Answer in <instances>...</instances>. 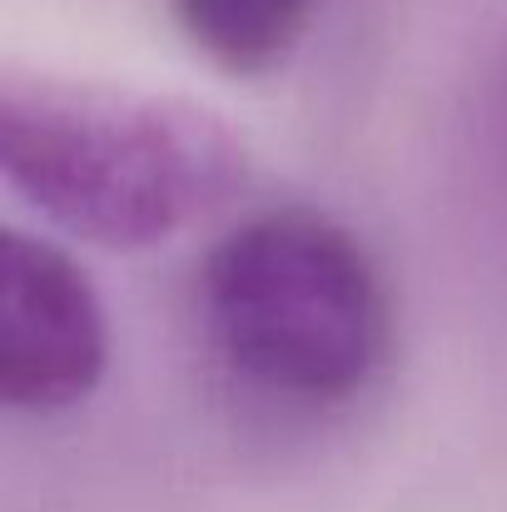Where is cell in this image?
I'll return each instance as SVG.
<instances>
[{
	"instance_id": "3",
	"label": "cell",
	"mask_w": 507,
	"mask_h": 512,
	"mask_svg": "<svg viewBox=\"0 0 507 512\" xmlns=\"http://www.w3.org/2000/svg\"><path fill=\"white\" fill-rule=\"evenodd\" d=\"M110 324L90 274L50 239H0V398L15 413H65L95 393Z\"/></svg>"
},
{
	"instance_id": "1",
	"label": "cell",
	"mask_w": 507,
	"mask_h": 512,
	"mask_svg": "<svg viewBox=\"0 0 507 512\" xmlns=\"http://www.w3.org/2000/svg\"><path fill=\"white\" fill-rule=\"evenodd\" d=\"M199 324L219 368L254 398L334 413L388 363L393 294L353 229L319 209H269L209 249Z\"/></svg>"
},
{
	"instance_id": "4",
	"label": "cell",
	"mask_w": 507,
	"mask_h": 512,
	"mask_svg": "<svg viewBox=\"0 0 507 512\" xmlns=\"http://www.w3.org/2000/svg\"><path fill=\"white\" fill-rule=\"evenodd\" d=\"M324 0H169L174 30L229 75L284 65L309 35Z\"/></svg>"
},
{
	"instance_id": "2",
	"label": "cell",
	"mask_w": 507,
	"mask_h": 512,
	"mask_svg": "<svg viewBox=\"0 0 507 512\" xmlns=\"http://www.w3.org/2000/svg\"><path fill=\"white\" fill-rule=\"evenodd\" d=\"M0 174L70 234L105 249H150L239 189L244 145L189 100L5 80Z\"/></svg>"
}]
</instances>
